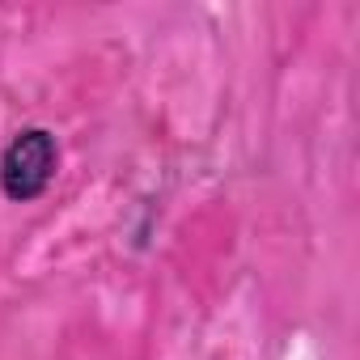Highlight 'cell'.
Instances as JSON below:
<instances>
[{
  "instance_id": "cell-1",
  "label": "cell",
  "mask_w": 360,
  "mask_h": 360,
  "mask_svg": "<svg viewBox=\"0 0 360 360\" xmlns=\"http://www.w3.org/2000/svg\"><path fill=\"white\" fill-rule=\"evenodd\" d=\"M56 161H60L56 136L43 131V127H26L9 140L5 153H0V187L18 204L39 200L47 191V183L56 178Z\"/></svg>"
}]
</instances>
